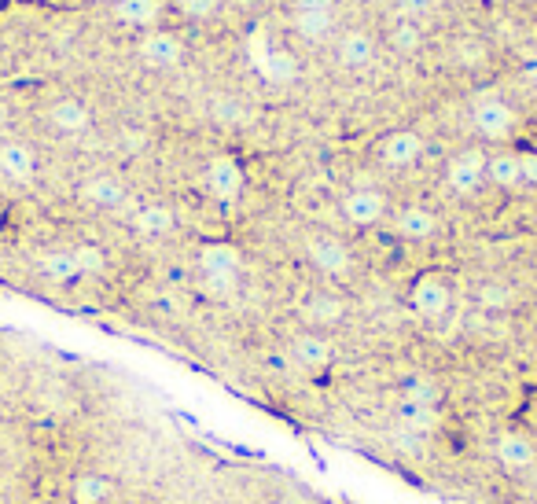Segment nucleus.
Returning <instances> with one entry per match:
<instances>
[{
  "label": "nucleus",
  "instance_id": "obj_1",
  "mask_svg": "<svg viewBox=\"0 0 537 504\" xmlns=\"http://www.w3.org/2000/svg\"><path fill=\"white\" fill-rule=\"evenodd\" d=\"M486 151L464 148L446 162V188L453 199H475L486 188Z\"/></svg>",
  "mask_w": 537,
  "mask_h": 504
},
{
  "label": "nucleus",
  "instance_id": "obj_2",
  "mask_svg": "<svg viewBox=\"0 0 537 504\" xmlns=\"http://www.w3.org/2000/svg\"><path fill=\"white\" fill-rule=\"evenodd\" d=\"M423 155H427V137L420 129H390L376 144V162L387 170H412L423 162Z\"/></svg>",
  "mask_w": 537,
  "mask_h": 504
},
{
  "label": "nucleus",
  "instance_id": "obj_3",
  "mask_svg": "<svg viewBox=\"0 0 537 504\" xmlns=\"http://www.w3.org/2000/svg\"><path fill=\"white\" fill-rule=\"evenodd\" d=\"M471 126L482 140H508L519 129V111L504 96H482L471 104Z\"/></svg>",
  "mask_w": 537,
  "mask_h": 504
},
{
  "label": "nucleus",
  "instance_id": "obj_4",
  "mask_svg": "<svg viewBox=\"0 0 537 504\" xmlns=\"http://www.w3.org/2000/svg\"><path fill=\"white\" fill-rule=\"evenodd\" d=\"M137 56L144 67L151 70H173V67H181L184 56H188V45H184V37L181 34H173V30H148V34L140 37V45H137Z\"/></svg>",
  "mask_w": 537,
  "mask_h": 504
},
{
  "label": "nucleus",
  "instance_id": "obj_5",
  "mask_svg": "<svg viewBox=\"0 0 537 504\" xmlns=\"http://www.w3.org/2000/svg\"><path fill=\"white\" fill-rule=\"evenodd\" d=\"M343 210L346 225H354V229H376L379 221L387 218V195L379 192V188H354V192L343 195Z\"/></svg>",
  "mask_w": 537,
  "mask_h": 504
},
{
  "label": "nucleus",
  "instance_id": "obj_6",
  "mask_svg": "<svg viewBox=\"0 0 537 504\" xmlns=\"http://www.w3.org/2000/svg\"><path fill=\"white\" fill-rule=\"evenodd\" d=\"M376 52H379V41L368 34V30H346V34H339V41H335V59H339L343 70L372 67Z\"/></svg>",
  "mask_w": 537,
  "mask_h": 504
},
{
  "label": "nucleus",
  "instance_id": "obj_7",
  "mask_svg": "<svg viewBox=\"0 0 537 504\" xmlns=\"http://www.w3.org/2000/svg\"><path fill=\"white\" fill-rule=\"evenodd\" d=\"M48 122H52V129L67 133V137H81L92 126V107L85 100H78V96H59L56 104L48 107Z\"/></svg>",
  "mask_w": 537,
  "mask_h": 504
},
{
  "label": "nucleus",
  "instance_id": "obj_8",
  "mask_svg": "<svg viewBox=\"0 0 537 504\" xmlns=\"http://www.w3.org/2000/svg\"><path fill=\"white\" fill-rule=\"evenodd\" d=\"M115 23L133 26V30H155L162 19V0H118L111 4Z\"/></svg>",
  "mask_w": 537,
  "mask_h": 504
},
{
  "label": "nucleus",
  "instance_id": "obj_9",
  "mask_svg": "<svg viewBox=\"0 0 537 504\" xmlns=\"http://www.w3.org/2000/svg\"><path fill=\"white\" fill-rule=\"evenodd\" d=\"M387 45L394 48L398 56H416L423 48V26L416 23V19H398V23L390 26Z\"/></svg>",
  "mask_w": 537,
  "mask_h": 504
},
{
  "label": "nucleus",
  "instance_id": "obj_10",
  "mask_svg": "<svg viewBox=\"0 0 537 504\" xmlns=\"http://www.w3.org/2000/svg\"><path fill=\"white\" fill-rule=\"evenodd\" d=\"M291 26H295L298 37L320 41V37H328V30L335 26V12H298V15H291Z\"/></svg>",
  "mask_w": 537,
  "mask_h": 504
},
{
  "label": "nucleus",
  "instance_id": "obj_11",
  "mask_svg": "<svg viewBox=\"0 0 537 504\" xmlns=\"http://www.w3.org/2000/svg\"><path fill=\"white\" fill-rule=\"evenodd\" d=\"M181 8L188 19H210L218 12V0H181Z\"/></svg>",
  "mask_w": 537,
  "mask_h": 504
},
{
  "label": "nucleus",
  "instance_id": "obj_12",
  "mask_svg": "<svg viewBox=\"0 0 537 504\" xmlns=\"http://www.w3.org/2000/svg\"><path fill=\"white\" fill-rule=\"evenodd\" d=\"M431 8H435V0H401V19H427L431 15Z\"/></svg>",
  "mask_w": 537,
  "mask_h": 504
},
{
  "label": "nucleus",
  "instance_id": "obj_13",
  "mask_svg": "<svg viewBox=\"0 0 537 504\" xmlns=\"http://www.w3.org/2000/svg\"><path fill=\"white\" fill-rule=\"evenodd\" d=\"M291 15L298 12H335V0H287Z\"/></svg>",
  "mask_w": 537,
  "mask_h": 504
},
{
  "label": "nucleus",
  "instance_id": "obj_14",
  "mask_svg": "<svg viewBox=\"0 0 537 504\" xmlns=\"http://www.w3.org/2000/svg\"><path fill=\"white\" fill-rule=\"evenodd\" d=\"M111 4H118V0H111Z\"/></svg>",
  "mask_w": 537,
  "mask_h": 504
}]
</instances>
